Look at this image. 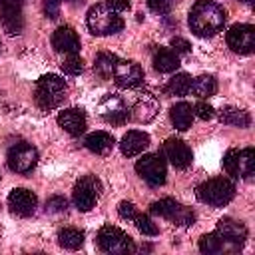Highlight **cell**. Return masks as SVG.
Segmentation results:
<instances>
[{
	"instance_id": "obj_25",
	"label": "cell",
	"mask_w": 255,
	"mask_h": 255,
	"mask_svg": "<svg viewBox=\"0 0 255 255\" xmlns=\"http://www.w3.org/2000/svg\"><path fill=\"white\" fill-rule=\"evenodd\" d=\"M219 122L227 124V126H235V128H247L251 124V118H249V114L245 110L227 106V108H223L219 112Z\"/></svg>"
},
{
	"instance_id": "obj_9",
	"label": "cell",
	"mask_w": 255,
	"mask_h": 255,
	"mask_svg": "<svg viewBox=\"0 0 255 255\" xmlns=\"http://www.w3.org/2000/svg\"><path fill=\"white\" fill-rule=\"evenodd\" d=\"M135 171L151 187H157V185H163L165 183L167 167H165V161L161 159V155H157V153H147L141 159H137Z\"/></svg>"
},
{
	"instance_id": "obj_21",
	"label": "cell",
	"mask_w": 255,
	"mask_h": 255,
	"mask_svg": "<svg viewBox=\"0 0 255 255\" xmlns=\"http://www.w3.org/2000/svg\"><path fill=\"white\" fill-rule=\"evenodd\" d=\"M147 145H149V135L145 131H139V129H129L120 141V149L128 157L139 155Z\"/></svg>"
},
{
	"instance_id": "obj_2",
	"label": "cell",
	"mask_w": 255,
	"mask_h": 255,
	"mask_svg": "<svg viewBox=\"0 0 255 255\" xmlns=\"http://www.w3.org/2000/svg\"><path fill=\"white\" fill-rule=\"evenodd\" d=\"M86 24L90 28V32L94 36H110V34H116L124 28V20L122 16L112 10L108 4H96L88 10V16H86Z\"/></svg>"
},
{
	"instance_id": "obj_27",
	"label": "cell",
	"mask_w": 255,
	"mask_h": 255,
	"mask_svg": "<svg viewBox=\"0 0 255 255\" xmlns=\"http://www.w3.org/2000/svg\"><path fill=\"white\" fill-rule=\"evenodd\" d=\"M191 90H193V94L197 98H209V96H213L217 92V82H215L213 76L203 74V76H199V78H195L191 82Z\"/></svg>"
},
{
	"instance_id": "obj_8",
	"label": "cell",
	"mask_w": 255,
	"mask_h": 255,
	"mask_svg": "<svg viewBox=\"0 0 255 255\" xmlns=\"http://www.w3.org/2000/svg\"><path fill=\"white\" fill-rule=\"evenodd\" d=\"M100 189H102V183H100V179L96 175H84V177H80L76 181V185H74V191H72L74 205L80 211H90L98 203Z\"/></svg>"
},
{
	"instance_id": "obj_39",
	"label": "cell",
	"mask_w": 255,
	"mask_h": 255,
	"mask_svg": "<svg viewBox=\"0 0 255 255\" xmlns=\"http://www.w3.org/2000/svg\"><path fill=\"white\" fill-rule=\"evenodd\" d=\"M106 4L116 12H124L129 8V0H106Z\"/></svg>"
},
{
	"instance_id": "obj_36",
	"label": "cell",
	"mask_w": 255,
	"mask_h": 255,
	"mask_svg": "<svg viewBox=\"0 0 255 255\" xmlns=\"http://www.w3.org/2000/svg\"><path fill=\"white\" fill-rule=\"evenodd\" d=\"M149 10H153L155 14H167L173 6V0H145Z\"/></svg>"
},
{
	"instance_id": "obj_3",
	"label": "cell",
	"mask_w": 255,
	"mask_h": 255,
	"mask_svg": "<svg viewBox=\"0 0 255 255\" xmlns=\"http://www.w3.org/2000/svg\"><path fill=\"white\" fill-rule=\"evenodd\" d=\"M68 86L64 82V78H60L58 74H46L36 82V104L42 110H54L58 108L64 98H66Z\"/></svg>"
},
{
	"instance_id": "obj_5",
	"label": "cell",
	"mask_w": 255,
	"mask_h": 255,
	"mask_svg": "<svg viewBox=\"0 0 255 255\" xmlns=\"http://www.w3.org/2000/svg\"><path fill=\"white\" fill-rule=\"evenodd\" d=\"M223 167L233 177H251L255 171V149L243 147V149H229L223 157Z\"/></svg>"
},
{
	"instance_id": "obj_34",
	"label": "cell",
	"mask_w": 255,
	"mask_h": 255,
	"mask_svg": "<svg viewBox=\"0 0 255 255\" xmlns=\"http://www.w3.org/2000/svg\"><path fill=\"white\" fill-rule=\"evenodd\" d=\"M213 114H215V110H213L207 102H197V104L193 106V116H197L199 120H211Z\"/></svg>"
},
{
	"instance_id": "obj_42",
	"label": "cell",
	"mask_w": 255,
	"mask_h": 255,
	"mask_svg": "<svg viewBox=\"0 0 255 255\" xmlns=\"http://www.w3.org/2000/svg\"><path fill=\"white\" fill-rule=\"evenodd\" d=\"M4 2H6V0H0V4H4Z\"/></svg>"
},
{
	"instance_id": "obj_35",
	"label": "cell",
	"mask_w": 255,
	"mask_h": 255,
	"mask_svg": "<svg viewBox=\"0 0 255 255\" xmlns=\"http://www.w3.org/2000/svg\"><path fill=\"white\" fill-rule=\"evenodd\" d=\"M118 213H120L122 219L133 221V217L137 215V209H135V205H133L131 201H122V203L118 205Z\"/></svg>"
},
{
	"instance_id": "obj_24",
	"label": "cell",
	"mask_w": 255,
	"mask_h": 255,
	"mask_svg": "<svg viewBox=\"0 0 255 255\" xmlns=\"http://www.w3.org/2000/svg\"><path fill=\"white\" fill-rule=\"evenodd\" d=\"M179 66V58L171 48H157L153 52V68L161 74L175 72Z\"/></svg>"
},
{
	"instance_id": "obj_40",
	"label": "cell",
	"mask_w": 255,
	"mask_h": 255,
	"mask_svg": "<svg viewBox=\"0 0 255 255\" xmlns=\"http://www.w3.org/2000/svg\"><path fill=\"white\" fill-rule=\"evenodd\" d=\"M6 2H12V4H22V0H6ZM4 2V4H6Z\"/></svg>"
},
{
	"instance_id": "obj_10",
	"label": "cell",
	"mask_w": 255,
	"mask_h": 255,
	"mask_svg": "<svg viewBox=\"0 0 255 255\" xmlns=\"http://www.w3.org/2000/svg\"><path fill=\"white\" fill-rule=\"evenodd\" d=\"M8 167L16 173H28L34 169L36 161H38V151L36 147H32L30 143H16L8 149Z\"/></svg>"
},
{
	"instance_id": "obj_38",
	"label": "cell",
	"mask_w": 255,
	"mask_h": 255,
	"mask_svg": "<svg viewBox=\"0 0 255 255\" xmlns=\"http://www.w3.org/2000/svg\"><path fill=\"white\" fill-rule=\"evenodd\" d=\"M171 50H173L175 54H187V52L191 50V46H189V42H187L185 38L175 36V38H171Z\"/></svg>"
},
{
	"instance_id": "obj_33",
	"label": "cell",
	"mask_w": 255,
	"mask_h": 255,
	"mask_svg": "<svg viewBox=\"0 0 255 255\" xmlns=\"http://www.w3.org/2000/svg\"><path fill=\"white\" fill-rule=\"evenodd\" d=\"M66 209H68V201L62 195H54V197H50L46 201V211L48 213H62Z\"/></svg>"
},
{
	"instance_id": "obj_18",
	"label": "cell",
	"mask_w": 255,
	"mask_h": 255,
	"mask_svg": "<svg viewBox=\"0 0 255 255\" xmlns=\"http://www.w3.org/2000/svg\"><path fill=\"white\" fill-rule=\"evenodd\" d=\"M86 114L80 108H68L58 114V126L64 128L70 135H80L86 131Z\"/></svg>"
},
{
	"instance_id": "obj_22",
	"label": "cell",
	"mask_w": 255,
	"mask_h": 255,
	"mask_svg": "<svg viewBox=\"0 0 255 255\" xmlns=\"http://www.w3.org/2000/svg\"><path fill=\"white\" fill-rule=\"evenodd\" d=\"M169 120H171V124L175 126V129L185 131V129L191 128V122H193V108H191L187 102H179V104L171 106V110H169Z\"/></svg>"
},
{
	"instance_id": "obj_4",
	"label": "cell",
	"mask_w": 255,
	"mask_h": 255,
	"mask_svg": "<svg viewBox=\"0 0 255 255\" xmlns=\"http://www.w3.org/2000/svg\"><path fill=\"white\" fill-rule=\"evenodd\" d=\"M195 195L201 203H207L211 207H223L235 197V185L225 177H215L199 183L195 187Z\"/></svg>"
},
{
	"instance_id": "obj_16",
	"label": "cell",
	"mask_w": 255,
	"mask_h": 255,
	"mask_svg": "<svg viewBox=\"0 0 255 255\" xmlns=\"http://www.w3.org/2000/svg\"><path fill=\"white\" fill-rule=\"evenodd\" d=\"M0 26L4 28V32H8L10 36H16L22 32L24 28V18H22V8L20 4H0Z\"/></svg>"
},
{
	"instance_id": "obj_41",
	"label": "cell",
	"mask_w": 255,
	"mask_h": 255,
	"mask_svg": "<svg viewBox=\"0 0 255 255\" xmlns=\"http://www.w3.org/2000/svg\"><path fill=\"white\" fill-rule=\"evenodd\" d=\"M243 2H247V4H251V2H253V0H243Z\"/></svg>"
},
{
	"instance_id": "obj_19",
	"label": "cell",
	"mask_w": 255,
	"mask_h": 255,
	"mask_svg": "<svg viewBox=\"0 0 255 255\" xmlns=\"http://www.w3.org/2000/svg\"><path fill=\"white\" fill-rule=\"evenodd\" d=\"M157 112H159V102L155 100V96H151V94H141V96L135 100V104H133V108H131L129 114L133 116L135 122L147 124V122H151V120L157 116Z\"/></svg>"
},
{
	"instance_id": "obj_14",
	"label": "cell",
	"mask_w": 255,
	"mask_h": 255,
	"mask_svg": "<svg viewBox=\"0 0 255 255\" xmlns=\"http://www.w3.org/2000/svg\"><path fill=\"white\" fill-rule=\"evenodd\" d=\"M163 155L169 159V163L177 169H185L191 165V159H193V153L189 149V145L177 137H169L165 139L163 143Z\"/></svg>"
},
{
	"instance_id": "obj_37",
	"label": "cell",
	"mask_w": 255,
	"mask_h": 255,
	"mask_svg": "<svg viewBox=\"0 0 255 255\" xmlns=\"http://www.w3.org/2000/svg\"><path fill=\"white\" fill-rule=\"evenodd\" d=\"M60 4H62V0H44V14L48 16V18H58V14H60Z\"/></svg>"
},
{
	"instance_id": "obj_11",
	"label": "cell",
	"mask_w": 255,
	"mask_h": 255,
	"mask_svg": "<svg viewBox=\"0 0 255 255\" xmlns=\"http://www.w3.org/2000/svg\"><path fill=\"white\" fill-rule=\"evenodd\" d=\"M227 46L235 54H251L255 50V28L251 24H235L227 32Z\"/></svg>"
},
{
	"instance_id": "obj_23",
	"label": "cell",
	"mask_w": 255,
	"mask_h": 255,
	"mask_svg": "<svg viewBox=\"0 0 255 255\" xmlns=\"http://www.w3.org/2000/svg\"><path fill=\"white\" fill-rule=\"evenodd\" d=\"M114 135L112 133H108V131H94V133H90L88 137H86V141H84V145L92 151V153H98V155H106V153H110L112 151V147H114Z\"/></svg>"
},
{
	"instance_id": "obj_28",
	"label": "cell",
	"mask_w": 255,
	"mask_h": 255,
	"mask_svg": "<svg viewBox=\"0 0 255 255\" xmlns=\"http://www.w3.org/2000/svg\"><path fill=\"white\" fill-rule=\"evenodd\" d=\"M118 62V58L114 54H108V52H100L96 56V62H94V70L98 76L102 78H112V72H114V64Z\"/></svg>"
},
{
	"instance_id": "obj_6",
	"label": "cell",
	"mask_w": 255,
	"mask_h": 255,
	"mask_svg": "<svg viewBox=\"0 0 255 255\" xmlns=\"http://www.w3.org/2000/svg\"><path fill=\"white\" fill-rule=\"evenodd\" d=\"M98 247L106 253H131L135 251L133 239L114 225H104L98 231Z\"/></svg>"
},
{
	"instance_id": "obj_32",
	"label": "cell",
	"mask_w": 255,
	"mask_h": 255,
	"mask_svg": "<svg viewBox=\"0 0 255 255\" xmlns=\"http://www.w3.org/2000/svg\"><path fill=\"white\" fill-rule=\"evenodd\" d=\"M133 223H135V227L143 233V235H157L159 233V229H157V225L147 217V215H141V213H137L135 217H133Z\"/></svg>"
},
{
	"instance_id": "obj_30",
	"label": "cell",
	"mask_w": 255,
	"mask_h": 255,
	"mask_svg": "<svg viewBox=\"0 0 255 255\" xmlns=\"http://www.w3.org/2000/svg\"><path fill=\"white\" fill-rule=\"evenodd\" d=\"M223 249V239L217 235V233H207V235H201L199 239V251L201 253H219Z\"/></svg>"
},
{
	"instance_id": "obj_12",
	"label": "cell",
	"mask_w": 255,
	"mask_h": 255,
	"mask_svg": "<svg viewBox=\"0 0 255 255\" xmlns=\"http://www.w3.org/2000/svg\"><path fill=\"white\" fill-rule=\"evenodd\" d=\"M100 116L108 122V124H116L122 126L129 120V108L124 102V98L116 96V94H108L102 102H100Z\"/></svg>"
},
{
	"instance_id": "obj_7",
	"label": "cell",
	"mask_w": 255,
	"mask_h": 255,
	"mask_svg": "<svg viewBox=\"0 0 255 255\" xmlns=\"http://www.w3.org/2000/svg\"><path fill=\"white\" fill-rule=\"evenodd\" d=\"M149 211L155 213V215H159V217H163V219H169V221H173L175 225H181V227L193 225V221H195V213L191 209H187L185 205L177 203L171 197L153 201L149 205Z\"/></svg>"
},
{
	"instance_id": "obj_17",
	"label": "cell",
	"mask_w": 255,
	"mask_h": 255,
	"mask_svg": "<svg viewBox=\"0 0 255 255\" xmlns=\"http://www.w3.org/2000/svg\"><path fill=\"white\" fill-rule=\"evenodd\" d=\"M52 48L56 52H64V54H78L80 52V38H78L76 30L70 26H60L52 34Z\"/></svg>"
},
{
	"instance_id": "obj_20",
	"label": "cell",
	"mask_w": 255,
	"mask_h": 255,
	"mask_svg": "<svg viewBox=\"0 0 255 255\" xmlns=\"http://www.w3.org/2000/svg\"><path fill=\"white\" fill-rule=\"evenodd\" d=\"M217 235L229 243H243L247 239V227L241 221H235L231 217H223L217 221Z\"/></svg>"
},
{
	"instance_id": "obj_1",
	"label": "cell",
	"mask_w": 255,
	"mask_h": 255,
	"mask_svg": "<svg viewBox=\"0 0 255 255\" xmlns=\"http://www.w3.org/2000/svg\"><path fill=\"white\" fill-rule=\"evenodd\" d=\"M225 10L215 0H197L189 10V28L193 34L207 38L215 36L225 24Z\"/></svg>"
},
{
	"instance_id": "obj_26",
	"label": "cell",
	"mask_w": 255,
	"mask_h": 255,
	"mask_svg": "<svg viewBox=\"0 0 255 255\" xmlns=\"http://www.w3.org/2000/svg\"><path fill=\"white\" fill-rule=\"evenodd\" d=\"M58 243L64 247V249H70V251H76L84 245V233L76 227H64L60 233H58Z\"/></svg>"
},
{
	"instance_id": "obj_13",
	"label": "cell",
	"mask_w": 255,
	"mask_h": 255,
	"mask_svg": "<svg viewBox=\"0 0 255 255\" xmlns=\"http://www.w3.org/2000/svg\"><path fill=\"white\" fill-rule=\"evenodd\" d=\"M112 78L120 88H135L143 82V70L131 60H118L114 64Z\"/></svg>"
},
{
	"instance_id": "obj_31",
	"label": "cell",
	"mask_w": 255,
	"mask_h": 255,
	"mask_svg": "<svg viewBox=\"0 0 255 255\" xmlns=\"http://www.w3.org/2000/svg\"><path fill=\"white\" fill-rule=\"evenodd\" d=\"M62 70H64V74H68V76H78V74H82V70H84V60H82L78 54H68V56L64 58V62H62Z\"/></svg>"
},
{
	"instance_id": "obj_15",
	"label": "cell",
	"mask_w": 255,
	"mask_h": 255,
	"mask_svg": "<svg viewBox=\"0 0 255 255\" xmlns=\"http://www.w3.org/2000/svg\"><path fill=\"white\" fill-rule=\"evenodd\" d=\"M36 195L30 191V189H24V187H16L10 191L8 195V207L12 213L20 215V217H30L34 211H36Z\"/></svg>"
},
{
	"instance_id": "obj_29",
	"label": "cell",
	"mask_w": 255,
	"mask_h": 255,
	"mask_svg": "<svg viewBox=\"0 0 255 255\" xmlns=\"http://www.w3.org/2000/svg\"><path fill=\"white\" fill-rule=\"evenodd\" d=\"M165 90H167V94H171V96H185L189 90H191V78L187 76V74H175L169 82H167V86H165Z\"/></svg>"
}]
</instances>
